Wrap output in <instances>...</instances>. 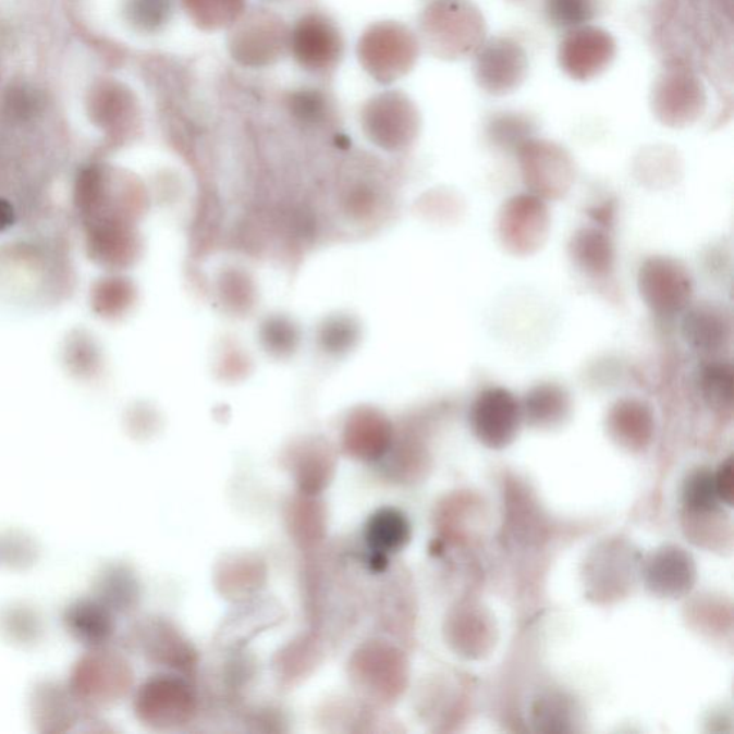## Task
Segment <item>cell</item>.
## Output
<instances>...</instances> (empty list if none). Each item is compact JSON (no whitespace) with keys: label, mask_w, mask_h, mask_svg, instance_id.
Listing matches in <instances>:
<instances>
[{"label":"cell","mask_w":734,"mask_h":734,"mask_svg":"<svg viewBox=\"0 0 734 734\" xmlns=\"http://www.w3.org/2000/svg\"><path fill=\"white\" fill-rule=\"evenodd\" d=\"M470 418L475 433L485 445L504 448L518 432L521 407L506 389H487L475 402Z\"/></svg>","instance_id":"1"},{"label":"cell","mask_w":734,"mask_h":734,"mask_svg":"<svg viewBox=\"0 0 734 734\" xmlns=\"http://www.w3.org/2000/svg\"><path fill=\"white\" fill-rule=\"evenodd\" d=\"M641 292L657 310L678 311L690 296V284L672 261L647 262L640 274Z\"/></svg>","instance_id":"2"},{"label":"cell","mask_w":734,"mask_h":734,"mask_svg":"<svg viewBox=\"0 0 734 734\" xmlns=\"http://www.w3.org/2000/svg\"><path fill=\"white\" fill-rule=\"evenodd\" d=\"M683 337L697 351H718L729 338V325L720 313L710 307H696L684 317Z\"/></svg>","instance_id":"3"},{"label":"cell","mask_w":734,"mask_h":734,"mask_svg":"<svg viewBox=\"0 0 734 734\" xmlns=\"http://www.w3.org/2000/svg\"><path fill=\"white\" fill-rule=\"evenodd\" d=\"M690 565L687 555L680 550L659 552L650 564V587L663 594H678L684 587H690Z\"/></svg>","instance_id":"4"},{"label":"cell","mask_w":734,"mask_h":734,"mask_svg":"<svg viewBox=\"0 0 734 734\" xmlns=\"http://www.w3.org/2000/svg\"><path fill=\"white\" fill-rule=\"evenodd\" d=\"M411 525L397 510H382L371 516L367 527V541L379 552L401 550L409 542Z\"/></svg>","instance_id":"5"},{"label":"cell","mask_w":734,"mask_h":734,"mask_svg":"<svg viewBox=\"0 0 734 734\" xmlns=\"http://www.w3.org/2000/svg\"><path fill=\"white\" fill-rule=\"evenodd\" d=\"M700 388L707 405L713 409H731L733 401V367L711 364L701 370Z\"/></svg>","instance_id":"6"},{"label":"cell","mask_w":734,"mask_h":734,"mask_svg":"<svg viewBox=\"0 0 734 734\" xmlns=\"http://www.w3.org/2000/svg\"><path fill=\"white\" fill-rule=\"evenodd\" d=\"M683 500L688 510L710 512L718 509L719 497L715 491L714 474L700 468L688 475L683 488Z\"/></svg>","instance_id":"7"},{"label":"cell","mask_w":734,"mask_h":734,"mask_svg":"<svg viewBox=\"0 0 734 734\" xmlns=\"http://www.w3.org/2000/svg\"><path fill=\"white\" fill-rule=\"evenodd\" d=\"M548 11L561 25H579L591 16V0H548Z\"/></svg>","instance_id":"8"},{"label":"cell","mask_w":734,"mask_h":734,"mask_svg":"<svg viewBox=\"0 0 734 734\" xmlns=\"http://www.w3.org/2000/svg\"><path fill=\"white\" fill-rule=\"evenodd\" d=\"M563 392L559 388L542 387L536 389L527 401V411L529 414L539 418L543 415H555L556 412L564 409Z\"/></svg>","instance_id":"9"},{"label":"cell","mask_w":734,"mask_h":734,"mask_svg":"<svg viewBox=\"0 0 734 734\" xmlns=\"http://www.w3.org/2000/svg\"><path fill=\"white\" fill-rule=\"evenodd\" d=\"M715 491L720 502L727 506L733 505V460L727 457L722 465L719 466L718 473L714 474Z\"/></svg>","instance_id":"10"},{"label":"cell","mask_w":734,"mask_h":734,"mask_svg":"<svg viewBox=\"0 0 734 734\" xmlns=\"http://www.w3.org/2000/svg\"><path fill=\"white\" fill-rule=\"evenodd\" d=\"M11 106L20 115L30 113L39 106L38 95L35 94V90L26 88L13 90L11 94Z\"/></svg>","instance_id":"11"}]
</instances>
